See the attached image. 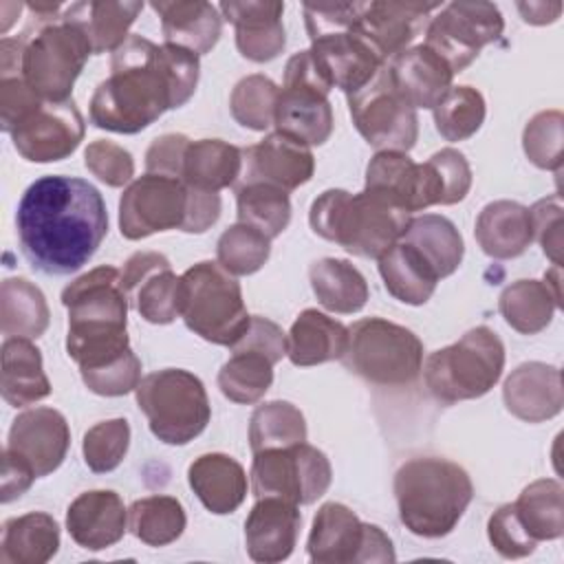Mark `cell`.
<instances>
[{"mask_svg":"<svg viewBox=\"0 0 564 564\" xmlns=\"http://www.w3.org/2000/svg\"><path fill=\"white\" fill-rule=\"evenodd\" d=\"M134 394L152 434L167 445L194 441L212 419L203 381L183 368H163L145 375Z\"/></svg>","mask_w":564,"mask_h":564,"instance_id":"cell-8","label":"cell"},{"mask_svg":"<svg viewBox=\"0 0 564 564\" xmlns=\"http://www.w3.org/2000/svg\"><path fill=\"white\" fill-rule=\"evenodd\" d=\"M308 560L315 564L394 562L390 538L377 524L361 522L341 502H326L317 509L308 533Z\"/></svg>","mask_w":564,"mask_h":564,"instance_id":"cell-13","label":"cell"},{"mask_svg":"<svg viewBox=\"0 0 564 564\" xmlns=\"http://www.w3.org/2000/svg\"><path fill=\"white\" fill-rule=\"evenodd\" d=\"M70 538L88 551H101L117 544L128 529V509L119 494L93 489L79 494L66 511Z\"/></svg>","mask_w":564,"mask_h":564,"instance_id":"cell-27","label":"cell"},{"mask_svg":"<svg viewBox=\"0 0 564 564\" xmlns=\"http://www.w3.org/2000/svg\"><path fill=\"white\" fill-rule=\"evenodd\" d=\"M394 498L401 524L421 538L454 531L474 498L469 474L447 458L419 456L394 474Z\"/></svg>","mask_w":564,"mask_h":564,"instance_id":"cell-4","label":"cell"},{"mask_svg":"<svg viewBox=\"0 0 564 564\" xmlns=\"http://www.w3.org/2000/svg\"><path fill=\"white\" fill-rule=\"evenodd\" d=\"M242 150L223 139L189 141L181 181L200 192H220L240 181Z\"/></svg>","mask_w":564,"mask_h":564,"instance_id":"cell-36","label":"cell"},{"mask_svg":"<svg viewBox=\"0 0 564 564\" xmlns=\"http://www.w3.org/2000/svg\"><path fill=\"white\" fill-rule=\"evenodd\" d=\"M238 223H245L267 238H278L291 220L289 192L267 183H240L236 192Z\"/></svg>","mask_w":564,"mask_h":564,"instance_id":"cell-44","label":"cell"},{"mask_svg":"<svg viewBox=\"0 0 564 564\" xmlns=\"http://www.w3.org/2000/svg\"><path fill=\"white\" fill-rule=\"evenodd\" d=\"M59 549V527L53 516L31 511L2 524L0 560L4 564H44Z\"/></svg>","mask_w":564,"mask_h":564,"instance_id":"cell-38","label":"cell"},{"mask_svg":"<svg viewBox=\"0 0 564 564\" xmlns=\"http://www.w3.org/2000/svg\"><path fill=\"white\" fill-rule=\"evenodd\" d=\"M401 240L412 245L432 264L438 278L452 275L463 262V236L445 216L423 214L410 218Z\"/></svg>","mask_w":564,"mask_h":564,"instance_id":"cell-40","label":"cell"},{"mask_svg":"<svg viewBox=\"0 0 564 564\" xmlns=\"http://www.w3.org/2000/svg\"><path fill=\"white\" fill-rule=\"evenodd\" d=\"M344 366L375 386L412 383L423 368V344L405 326L383 317H366L348 328Z\"/></svg>","mask_w":564,"mask_h":564,"instance_id":"cell-9","label":"cell"},{"mask_svg":"<svg viewBox=\"0 0 564 564\" xmlns=\"http://www.w3.org/2000/svg\"><path fill=\"white\" fill-rule=\"evenodd\" d=\"M412 214L392 200L361 189L322 192L308 212L311 229L359 258H379L401 240Z\"/></svg>","mask_w":564,"mask_h":564,"instance_id":"cell-5","label":"cell"},{"mask_svg":"<svg viewBox=\"0 0 564 564\" xmlns=\"http://www.w3.org/2000/svg\"><path fill=\"white\" fill-rule=\"evenodd\" d=\"M441 2H366L359 18L350 26L386 64L427 26L432 11L441 9Z\"/></svg>","mask_w":564,"mask_h":564,"instance_id":"cell-19","label":"cell"},{"mask_svg":"<svg viewBox=\"0 0 564 564\" xmlns=\"http://www.w3.org/2000/svg\"><path fill=\"white\" fill-rule=\"evenodd\" d=\"M364 189L375 192L408 214L427 209V194L421 163H414L408 152L381 150L366 167Z\"/></svg>","mask_w":564,"mask_h":564,"instance_id":"cell-31","label":"cell"},{"mask_svg":"<svg viewBox=\"0 0 564 564\" xmlns=\"http://www.w3.org/2000/svg\"><path fill=\"white\" fill-rule=\"evenodd\" d=\"M513 509L533 542L557 540L564 533V489L560 480L540 478L522 489Z\"/></svg>","mask_w":564,"mask_h":564,"instance_id":"cell-42","label":"cell"},{"mask_svg":"<svg viewBox=\"0 0 564 564\" xmlns=\"http://www.w3.org/2000/svg\"><path fill=\"white\" fill-rule=\"evenodd\" d=\"M231 350H253L278 364L286 355V335L275 322L253 315L245 335L231 346Z\"/></svg>","mask_w":564,"mask_h":564,"instance_id":"cell-58","label":"cell"},{"mask_svg":"<svg viewBox=\"0 0 564 564\" xmlns=\"http://www.w3.org/2000/svg\"><path fill=\"white\" fill-rule=\"evenodd\" d=\"M273 361L253 350H231L218 372L220 392L242 405L258 403L273 383Z\"/></svg>","mask_w":564,"mask_h":564,"instance_id":"cell-45","label":"cell"},{"mask_svg":"<svg viewBox=\"0 0 564 564\" xmlns=\"http://www.w3.org/2000/svg\"><path fill=\"white\" fill-rule=\"evenodd\" d=\"M564 117L560 110H542L529 119L522 132V148L527 159L542 170L562 167Z\"/></svg>","mask_w":564,"mask_h":564,"instance_id":"cell-52","label":"cell"},{"mask_svg":"<svg viewBox=\"0 0 564 564\" xmlns=\"http://www.w3.org/2000/svg\"><path fill=\"white\" fill-rule=\"evenodd\" d=\"M271 253V238L262 231L236 223L227 227L216 242L218 264L231 275H251L264 267Z\"/></svg>","mask_w":564,"mask_h":564,"instance_id":"cell-48","label":"cell"},{"mask_svg":"<svg viewBox=\"0 0 564 564\" xmlns=\"http://www.w3.org/2000/svg\"><path fill=\"white\" fill-rule=\"evenodd\" d=\"M308 51L330 88L346 95L361 90L383 68V62L352 29L311 40Z\"/></svg>","mask_w":564,"mask_h":564,"instance_id":"cell-22","label":"cell"},{"mask_svg":"<svg viewBox=\"0 0 564 564\" xmlns=\"http://www.w3.org/2000/svg\"><path fill=\"white\" fill-rule=\"evenodd\" d=\"M225 20L236 26V46L242 57L251 62L275 59L284 44V2L271 0H247V2H220L218 4Z\"/></svg>","mask_w":564,"mask_h":564,"instance_id":"cell-25","label":"cell"},{"mask_svg":"<svg viewBox=\"0 0 564 564\" xmlns=\"http://www.w3.org/2000/svg\"><path fill=\"white\" fill-rule=\"evenodd\" d=\"M487 535H489L491 546L507 560L527 557L538 546V542H533L529 538V533L524 531V527L513 509V502H507L491 513V518L487 522Z\"/></svg>","mask_w":564,"mask_h":564,"instance_id":"cell-54","label":"cell"},{"mask_svg":"<svg viewBox=\"0 0 564 564\" xmlns=\"http://www.w3.org/2000/svg\"><path fill=\"white\" fill-rule=\"evenodd\" d=\"M161 18L167 44L183 46L196 55L209 53L220 40L223 15L205 0H161L150 4Z\"/></svg>","mask_w":564,"mask_h":564,"instance_id":"cell-29","label":"cell"},{"mask_svg":"<svg viewBox=\"0 0 564 564\" xmlns=\"http://www.w3.org/2000/svg\"><path fill=\"white\" fill-rule=\"evenodd\" d=\"M348 344V328L317 308L302 311L289 335L286 357L293 366H317L341 359Z\"/></svg>","mask_w":564,"mask_h":564,"instance_id":"cell-34","label":"cell"},{"mask_svg":"<svg viewBox=\"0 0 564 564\" xmlns=\"http://www.w3.org/2000/svg\"><path fill=\"white\" fill-rule=\"evenodd\" d=\"M84 132V117L73 99H68L40 101L9 134L22 159L31 163H53L70 156L79 148Z\"/></svg>","mask_w":564,"mask_h":564,"instance_id":"cell-17","label":"cell"},{"mask_svg":"<svg viewBox=\"0 0 564 564\" xmlns=\"http://www.w3.org/2000/svg\"><path fill=\"white\" fill-rule=\"evenodd\" d=\"M187 482L203 507L216 516L236 511L247 498L242 465L220 452L198 456L187 469Z\"/></svg>","mask_w":564,"mask_h":564,"instance_id":"cell-30","label":"cell"},{"mask_svg":"<svg viewBox=\"0 0 564 564\" xmlns=\"http://www.w3.org/2000/svg\"><path fill=\"white\" fill-rule=\"evenodd\" d=\"M306 441V421L300 408L289 401H269L253 410L249 421L251 452L289 447Z\"/></svg>","mask_w":564,"mask_h":564,"instance_id":"cell-46","label":"cell"},{"mask_svg":"<svg viewBox=\"0 0 564 564\" xmlns=\"http://www.w3.org/2000/svg\"><path fill=\"white\" fill-rule=\"evenodd\" d=\"M44 293L24 278H7L0 284V326L7 337H40L48 326Z\"/></svg>","mask_w":564,"mask_h":564,"instance_id":"cell-41","label":"cell"},{"mask_svg":"<svg viewBox=\"0 0 564 564\" xmlns=\"http://www.w3.org/2000/svg\"><path fill=\"white\" fill-rule=\"evenodd\" d=\"M198 75L196 53L130 35L112 53L110 75L90 97V121L119 134L141 132L165 110L185 106L196 90Z\"/></svg>","mask_w":564,"mask_h":564,"instance_id":"cell-1","label":"cell"},{"mask_svg":"<svg viewBox=\"0 0 564 564\" xmlns=\"http://www.w3.org/2000/svg\"><path fill=\"white\" fill-rule=\"evenodd\" d=\"M560 306V267L553 264L544 280H516L498 297V311L505 322L522 333L544 330Z\"/></svg>","mask_w":564,"mask_h":564,"instance_id":"cell-28","label":"cell"},{"mask_svg":"<svg viewBox=\"0 0 564 564\" xmlns=\"http://www.w3.org/2000/svg\"><path fill=\"white\" fill-rule=\"evenodd\" d=\"M280 88L264 75H247L242 77L229 97V110L231 117L249 128V130H267L273 126L275 117V104H278Z\"/></svg>","mask_w":564,"mask_h":564,"instance_id":"cell-50","label":"cell"},{"mask_svg":"<svg viewBox=\"0 0 564 564\" xmlns=\"http://www.w3.org/2000/svg\"><path fill=\"white\" fill-rule=\"evenodd\" d=\"M84 165L108 187H123L134 176L132 154L108 139H97L88 143L84 152Z\"/></svg>","mask_w":564,"mask_h":564,"instance_id":"cell-53","label":"cell"},{"mask_svg":"<svg viewBox=\"0 0 564 564\" xmlns=\"http://www.w3.org/2000/svg\"><path fill=\"white\" fill-rule=\"evenodd\" d=\"M79 375L90 392L101 394V397H123V394L137 390V386L141 381V361L132 350H128L121 359H117L99 370H88V372H79Z\"/></svg>","mask_w":564,"mask_h":564,"instance_id":"cell-55","label":"cell"},{"mask_svg":"<svg viewBox=\"0 0 564 564\" xmlns=\"http://www.w3.org/2000/svg\"><path fill=\"white\" fill-rule=\"evenodd\" d=\"M300 507L282 498H258L245 520V544L253 562L275 564L286 560L300 535Z\"/></svg>","mask_w":564,"mask_h":564,"instance_id":"cell-24","label":"cell"},{"mask_svg":"<svg viewBox=\"0 0 564 564\" xmlns=\"http://www.w3.org/2000/svg\"><path fill=\"white\" fill-rule=\"evenodd\" d=\"M505 31V20L494 2H449L430 18L425 26V46L432 48L452 73L465 70L482 46L496 42Z\"/></svg>","mask_w":564,"mask_h":564,"instance_id":"cell-14","label":"cell"},{"mask_svg":"<svg viewBox=\"0 0 564 564\" xmlns=\"http://www.w3.org/2000/svg\"><path fill=\"white\" fill-rule=\"evenodd\" d=\"M330 84L317 68L311 51L295 53L284 66L273 126L302 143L322 145L333 132Z\"/></svg>","mask_w":564,"mask_h":564,"instance_id":"cell-11","label":"cell"},{"mask_svg":"<svg viewBox=\"0 0 564 564\" xmlns=\"http://www.w3.org/2000/svg\"><path fill=\"white\" fill-rule=\"evenodd\" d=\"M377 260L388 293L403 304H425L432 297L436 282L441 280L432 264L412 245L403 240L394 242Z\"/></svg>","mask_w":564,"mask_h":564,"instance_id":"cell-37","label":"cell"},{"mask_svg":"<svg viewBox=\"0 0 564 564\" xmlns=\"http://www.w3.org/2000/svg\"><path fill=\"white\" fill-rule=\"evenodd\" d=\"M308 280L317 302L330 313L350 315L361 311L368 302V282L348 260H315L308 269Z\"/></svg>","mask_w":564,"mask_h":564,"instance_id":"cell-39","label":"cell"},{"mask_svg":"<svg viewBox=\"0 0 564 564\" xmlns=\"http://www.w3.org/2000/svg\"><path fill=\"white\" fill-rule=\"evenodd\" d=\"M192 187L181 178L145 172L134 178L119 198V229L128 240H141L156 231H185Z\"/></svg>","mask_w":564,"mask_h":564,"instance_id":"cell-15","label":"cell"},{"mask_svg":"<svg viewBox=\"0 0 564 564\" xmlns=\"http://www.w3.org/2000/svg\"><path fill=\"white\" fill-rule=\"evenodd\" d=\"M366 2H328V4H304V24L311 40L330 33L348 31L359 18Z\"/></svg>","mask_w":564,"mask_h":564,"instance_id":"cell-57","label":"cell"},{"mask_svg":"<svg viewBox=\"0 0 564 564\" xmlns=\"http://www.w3.org/2000/svg\"><path fill=\"white\" fill-rule=\"evenodd\" d=\"M185 524V509L172 496H148L128 509L130 533L148 546L172 544L183 535Z\"/></svg>","mask_w":564,"mask_h":564,"instance_id":"cell-43","label":"cell"},{"mask_svg":"<svg viewBox=\"0 0 564 564\" xmlns=\"http://www.w3.org/2000/svg\"><path fill=\"white\" fill-rule=\"evenodd\" d=\"M141 11L143 2L88 0L70 4L62 20L77 26L86 35L93 53H115L130 37L128 31Z\"/></svg>","mask_w":564,"mask_h":564,"instance_id":"cell-33","label":"cell"},{"mask_svg":"<svg viewBox=\"0 0 564 564\" xmlns=\"http://www.w3.org/2000/svg\"><path fill=\"white\" fill-rule=\"evenodd\" d=\"M474 236L480 249L496 260L522 256L533 242L529 207L516 200H494L476 218Z\"/></svg>","mask_w":564,"mask_h":564,"instance_id":"cell-32","label":"cell"},{"mask_svg":"<svg viewBox=\"0 0 564 564\" xmlns=\"http://www.w3.org/2000/svg\"><path fill=\"white\" fill-rule=\"evenodd\" d=\"M178 306L185 326L218 346L231 348L251 322L236 275L212 260L196 262L181 275Z\"/></svg>","mask_w":564,"mask_h":564,"instance_id":"cell-7","label":"cell"},{"mask_svg":"<svg viewBox=\"0 0 564 564\" xmlns=\"http://www.w3.org/2000/svg\"><path fill=\"white\" fill-rule=\"evenodd\" d=\"M522 20L529 24H551L562 13V2H518Z\"/></svg>","mask_w":564,"mask_h":564,"instance_id":"cell-62","label":"cell"},{"mask_svg":"<svg viewBox=\"0 0 564 564\" xmlns=\"http://www.w3.org/2000/svg\"><path fill=\"white\" fill-rule=\"evenodd\" d=\"M507 410L527 423H542L562 412V372L542 361L520 364L502 386Z\"/></svg>","mask_w":564,"mask_h":564,"instance_id":"cell-26","label":"cell"},{"mask_svg":"<svg viewBox=\"0 0 564 564\" xmlns=\"http://www.w3.org/2000/svg\"><path fill=\"white\" fill-rule=\"evenodd\" d=\"M187 145H189V139L185 134L170 132V134L156 137L145 152V170L150 174L181 178Z\"/></svg>","mask_w":564,"mask_h":564,"instance_id":"cell-60","label":"cell"},{"mask_svg":"<svg viewBox=\"0 0 564 564\" xmlns=\"http://www.w3.org/2000/svg\"><path fill=\"white\" fill-rule=\"evenodd\" d=\"M313 172L315 159L311 148L278 130L242 150L240 183H267L291 192L308 183Z\"/></svg>","mask_w":564,"mask_h":564,"instance_id":"cell-20","label":"cell"},{"mask_svg":"<svg viewBox=\"0 0 564 564\" xmlns=\"http://www.w3.org/2000/svg\"><path fill=\"white\" fill-rule=\"evenodd\" d=\"M88 55L93 46L77 26L62 18L40 24L24 37L22 79L44 101H68Z\"/></svg>","mask_w":564,"mask_h":564,"instance_id":"cell-10","label":"cell"},{"mask_svg":"<svg viewBox=\"0 0 564 564\" xmlns=\"http://www.w3.org/2000/svg\"><path fill=\"white\" fill-rule=\"evenodd\" d=\"M130 445V425L126 419H110L95 423L82 443L84 463L95 474L112 471L121 465Z\"/></svg>","mask_w":564,"mask_h":564,"instance_id":"cell-51","label":"cell"},{"mask_svg":"<svg viewBox=\"0 0 564 564\" xmlns=\"http://www.w3.org/2000/svg\"><path fill=\"white\" fill-rule=\"evenodd\" d=\"M68 311L66 352L79 372L99 370L130 350L128 295L121 271L108 264L95 267L62 291Z\"/></svg>","mask_w":564,"mask_h":564,"instance_id":"cell-3","label":"cell"},{"mask_svg":"<svg viewBox=\"0 0 564 564\" xmlns=\"http://www.w3.org/2000/svg\"><path fill=\"white\" fill-rule=\"evenodd\" d=\"M121 282L128 302L145 322L170 324L181 317V275L172 271V264L163 253H132L121 269Z\"/></svg>","mask_w":564,"mask_h":564,"instance_id":"cell-18","label":"cell"},{"mask_svg":"<svg viewBox=\"0 0 564 564\" xmlns=\"http://www.w3.org/2000/svg\"><path fill=\"white\" fill-rule=\"evenodd\" d=\"M2 399L13 408L31 405L51 394L40 348L24 337H7L2 344Z\"/></svg>","mask_w":564,"mask_h":564,"instance_id":"cell-35","label":"cell"},{"mask_svg":"<svg viewBox=\"0 0 564 564\" xmlns=\"http://www.w3.org/2000/svg\"><path fill=\"white\" fill-rule=\"evenodd\" d=\"M432 110L436 130L445 141L474 137L487 115L482 95L471 86H452Z\"/></svg>","mask_w":564,"mask_h":564,"instance_id":"cell-47","label":"cell"},{"mask_svg":"<svg viewBox=\"0 0 564 564\" xmlns=\"http://www.w3.org/2000/svg\"><path fill=\"white\" fill-rule=\"evenodd\" d=\"M44 101L22 77H0V121L2 130L11 132L15 123Z\"/></svg>","mask_w":564,"mask_h":564,"instance_id":"cell-59","label":"cell"},{"mask_svg":"<svg viewBox=\"0 0 564 564\" xmlns=\"http://www.w3.org/2000/svg\"><path fill=\"white\" fill-rule=\"evenodd\" d=\"M423 381L441 403L487 394L505 370V344L489 326L467 330L458 341L434 350L423 364Z\"/></svg>","mask_w":564,"mask_h":564,"instance_id":"cell-6","label":"cell"},{"mask_svg":"<svg viewBox=\"0 0 564 564\" xmlns=\"http://www.w3.org/2000/svg\"><path fill=\"white\" fill-rule=\"evenodd\" d=\"M383 68L392 88L414 110L434 108L452 88L454 79L452 68L425 44L408 46L390 57Z\"/></svg>","mask_w":564,"mask_h":564,"instance_id":"cell-23","label":"cell"},{"mask_svg":"<svg viewBox=\"0 0 564 564\" xmlns=\"http://www.w3.org/2000/svg\"><path fill=\"white\" fill-rule=\"evenodd\" d=\"M249 476L256 498H282L300 507L328 491L333 469L326 454L304 441L256 452Z\"/></svg>","mask_w":564,"mask_h":564,"instance_id":"cell-12","label":"cell"},{"mask_svg":"<svg viewBox=\"0 0 564 564\" xmlns=\"http://www.w3.org/2000/svg\"><path fill=\"white\" fill-rule=\"evenodd\" d=\"M348 110L357 132L379 152H408L419 137L416 110L392 88L386 68L370 84L348 95Z\"/></svg>","mask_w":564,"mask_h":564,"instance_id":"cell-16","label":"cell"},{"mask_svg":"<svg viewBox=\"0 0 564 564\" xmlns=\"http://www.w3.org/2000/svg\"><path fill=\"white\" fill-rule=\"evenodd\" d=\"M68 445V423L55 408H33L18 414L7 438V449L26 460L37 478L48 476L64 463Z\"/></svg>","mask_w":564,"mask_h":564,"instance_id":"cell-21","label":"cell"},{"mask_svg":"<svg viewBox=\"0 0 564 564\" xmlns=\"http://www.w3.org/2000/svg\"><path fill=\"white\" fill-rule=\"evenodd\" d=\"M425 183L430 205H454L460 203L471 187V167L463 152L443 148L434 152L425 163Z\"/></svg>","mask_w":564,"mask_h":564,"instance_id":"cell-49","label":"cell"},{"mask_svg":"<svg viewBox=\"0 0 564 564\" xmlns=\"http://www.w3.org/2000/svg\"><path fill=\"white\" fill-rule=\"evenodd\" d=\"M533 238L540 242L544 256L553 264H562V231H564V207L560 194L540 198L529 209Z\"/></svg>","mask_w":564,"mask_h":564,"instance_id":"cell-56","label":"cell"},{"mask_svg":"<svg viewBox=\"0 0 564 564\" xmlns=\"http://www.w3.org/2000/svg\"><path fill=\"white\" fill-rule=\"evenodd\" d=\"M37 476H35L33 467L4 447V452H2V502H11V500L20 498L31 487V482Z\"/></svg>","mask_w":564,"mask_h":564,"instance_id":"cell-61","label":"cell"},{"mask_svg":"<svg viewBox=\"0 0 564 564\" xmlns=\"http://www.w3.org/2000/svg\"><path fill=\"white\" fill-rule=\"evenodd\" d=\"M15 229L26 262L46 275L79 271L108 234V212L95 185L51 174L26 187L18 203Z\"/></svg>","mask_w":564,"mask_h":564,"instance_id":"cell-2","label":"cell"}]
</instances>
